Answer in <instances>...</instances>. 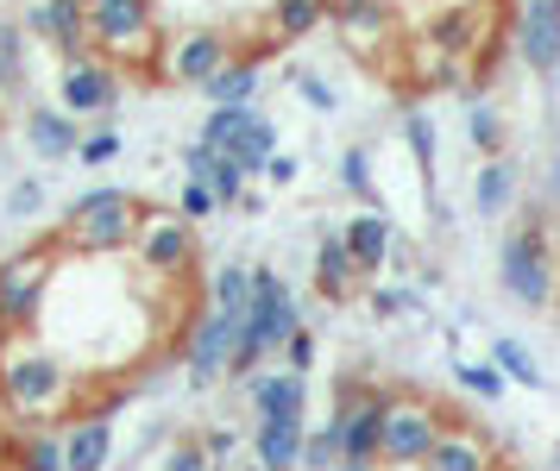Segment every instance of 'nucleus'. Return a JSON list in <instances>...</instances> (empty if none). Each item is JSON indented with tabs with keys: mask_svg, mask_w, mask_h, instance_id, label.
<instances>
[{
	"mask_svg": "<svg viewBox=\"0 0 560 471\" xmlns=\"http://www.w3.org/2000/svg\"><path fill=\"white\" fill-rule=\"evenodd\" d=\"M0 409L13 427H51L82 409V384L57 352L13 340L7 365H0Z\"/></svg>",
	"mask_w": 560,
	"mask_h": 471,
	"instance_id": "nucleus-1",
	"label": "nucleus"
},
{
	"mask_svg": "<svg viewBox=\"0 0 560 471\" xmlns=\"http://www.w3.org/2000/svg\"><path fill=\"white\" fill-rule=\"evenodd\" d=\"M82 25H89V50L107 57L114 70L158 75L164 20H158L152 0H82Z\"/></svg>",
	"mask_w": 560,
	"mask_h": 471,
	"instance_id": "nucleus-2",
	"label": "nucleus"
},
{
	"mask_svg": "<svg viewBox=\"0 0 560 471\" xmlns=\"http://www.w3.org/2000/svg\"><path fill=\"white\" fill-rule=\"evenodd\" d=\"M139 221H145V201L102 182V189H89V196L70 201L63 233H57V251H82V258H114V251H132Z\"/></svg>",
	"mask_w": 560,
	"mask_h": 471,
	"instance_id": "nucleus-3",
	"label": "nucleus"
},
{
	"mask_svg": "<svg viewBox=\"0 0 560 471\" xmlns=\"http://www.w3.org/2000/svg\"><path fill=\"white\" fill-rule=\"evenodd\" d=\"M555 251H548V226L541 221H523L516 233L504 239L498 251V283H504L510 302H523V308H548L555 302Z\"/></svg>",
	"mask_w": 560,
	"mask_h": 471,
	"instance_id": "nucleus-4",
	"label": "nucleus"
},
{
	"mask_svg": "<svg viewBox=\"0 0 560 471\" xmlns=\"http://www.w3.org/2000/svg\"><path fill=\"white\" fill-rule=\"evenodd\" d=\"M51 283H57V239H38V246L0 258V321L13 333H26L38 321L45 296H51Z\"/></svg>",
	"mask_w": 560,
	"mask_h": 471,
	"instance_id": "nucleus-5",
	"label": "nucleus"
},
{
	"mask_svg": "<svg viewBox=\"0 0 560 471\" xmlns=\"http://www.w3.org/2000/svg\"><path fill=\"white\" fill-rule=\"evenodd\" d=\"M447 409L429 397H390V409H384V434H378V466H422L434 452V440L447 434Z\"/></svg>",
	"mask_w": 560,
	"mask_h": 471,
	"instance_id": "nucleus-6",
	"label": "nucleus"
},
{
	"mask_svg": "<svg viewBox=\"0 0 560 471\" xmlns=\"http://www.w3.org/2000/svg\"><path fill=\"white\" fill-rule=\"evenodd\" d=\"M233 57H240V38H233V25H183L164 38V57H158V75L164 82H214V75L228 70Z\"/></svg>",
	"mask_w": 560,
	"mask_h": 471,
	"instance_id": "nucleus-7",
	"label": "nucleus"
},
{
	"mask_svg": "<svg viewBox=\"0 0 560 471\" xmlns=\"http://www.w3.org/2000/svg\"><path fill=\"white\" fill-rule=\"evenodd\" d=\"M384 409H390V390L359 384V377L340 384V402H334V415H328V422L340 427V466H378Z\"/></svg>",
	"mask_w": 560,
	"mask_h": 471,
	"instance_id": "nucleus-8",
	"label": "nucleus"
},
{
	"mask_svg": "<svg viewBox=\"0 0 560 471\" xmlns=\"http://www.w3.org/2000/svg\"><path fill=\"white\" fill-rule=\"evenodd\" d=\"M132 258L139 271L158 276V283H177V276L196 271V226L183 214H164V208H145V221L132 233Z\"/></svg>",
	"mask_w": 560,
	"mask_h": 471,
	"instance_id": "nucleus-9",
	"label": "nucleus"
},
{
	"mask_svg": "<svg viewBox=\"0 0 560 471\" xmlns=\"http://www.w3.org/2000/svg\"><path fill=\"white\" fill-rule=\"evenodd\" d=\"M328 25L340 32V45L353 50L359 63H390V50L404 45V20L384 0H347V7L328 13Z\"/></svg>",
	"mask_w": 560,
	"mask_h": 471,
	"instance_id": "nucleus-10",
	"label": "nucleus"
},
{
	"mask_svg": "<svg viewBox=\"0 0 560 471\" xmlns=\"http://www.w3.org/2000/svg\"><path fill=\"white\" fill-rule=\"evenodd\" d=\"M114 101H120V70H114L107 57H95V50L63 57V70H57V107H63L70 120L114 114Z\"/></svg>",
	"mask_w": 560,
	"mask_h": 471,
	"instance_id": "nucleus-11",
	"label": "nucleus"
},
{
	"mask_svg": "<svg viewBox=\"0 0 560 471\" xmlns=\"http://www.w3.org/2000/svg\"><path fill=\"white\" fill-rule=\"evenodd\" d=\"M240 321L246 315H228V308H208L202 321H196V333H189V346H183V372H189V384H221L233 365V340H240Z\"/></svg>",
	"mask_w": 560,
	"mask_h": 471,
	"instance_id": "nucleus-12",
	"label": "nucleus"
},
{
	"mask_svg": "<svg viewBox=\"0 0 560 471\" xmlns=\"http://www.w3.org/2000/svg\"><path fill=\"white\" fill-rule=\"evenodd\" d=\"M253 427H308V384L296 372H265L246 384Z\"/></svg>",
	"mask_w": 560,
	"mask_h": 471,
	"instance_id": "nucleus-13",
	"label": "nucleus"
},
{
	"mask_svg": "<svg viewBox=\"0 0 560 471\" xmlns=\"http://www.w3.org/2000/svg\"><path fill=\"white\" fill-rule=\"evenodd\" d=\"M516 57L535 75H560V0H523L516 7Z\"/></svg>",
	"mask_w": 560,
	"mask_h": 471,
	"instance_id": "nucleus-14",
	"label": "nucleus"
},
{
	"mask_svg": "<svg viewBox=\"0 0 560 471\" xmlns=\"http://www.w3.org/2000/svg\"><path fill=\"white\" fill-rule=\"evenodd\" d=\"M340 246L353 258L359 276H378L390 264V251H397V233H390V214L384 208H353L347 226H340Z\"/></svg>",
	"mask_w": 560,
	"mask_h": 471,
	"instance_id": "nucleus-15",
	"label": "nucleus"
},
{
	"mask_svg": "<svg viewBox=\"0 0 560 471\" xmlns=\"http://www.w3.org/2000/svg\"><path fill=\"white\" fill-rule=\"evenodd\" d=\"M32 38H45L57 57H82L89 50V25H82V0H32L26 20H20Z\"/></svg>",
	"mask_w": 560,
	"mask_h": 471,
	"instance_id": "nucleus-16",
	"label": "nucleus"
},
{
	"mask_svg": "<svg viewBox=\"0 0 560 471\" xmlns=\"http://www.w3.org/2000/svg\"><path fill=\"white\" fill-rule=\"evenodd\" d=\"M491 25H498V20H491V7L466 0V7H447L441 20H429V38L447 50L454 63H479V45L491 38Z\"/></svg>",
	"mask_w": 560,
	"mask_h": 471,
	"instance_id": "nucleus-17",
	"label": "nucleus"
},
{
	"mask_svg": "<svg viewBox=\"0 0 560 471\" xmlns=\"http://www.w3.org/2000/svg\"><path fill=\"white\" fill-rule=\"evenodd\" d=\"M114 466V422L107 409H82L63 427V471H107Z\"/></svg>",
	"mask_w": 560,
	"mask_h": 471,
	"instance_id": "nucleus-18",
	"label": "nucleus"
},
{
	"mask_svg": "<svg viewBox=\"0 0 560 471\" xmlns=\"http://www.w3.org/2000/svg\"><path fill=\"white\" fill-rule=\"evenodd\" d=\"M429 471H498V447H491V434H479V427H447L441 440H434V452L422 459Z\"/></svg>",
	"mask_w": 560,
	"mask_h": 471,
	"instance_id": "nucleus-19",
	"label": "nucleus"
},
{
	"mask_svg": "<svg viewBox=\"0 0 560 471\" xmlns=\"http://www.w3.org/2000/svg\"><path fill=\"white\" fill-rule=\"evenodd\" d=\"M523 196V170H516V157H485L479 176H472V208H479V221H504L510 208Z\"/></svg>",
	"mask_w": 560,
	"mask_h": 471,
	"instance_id": "nucleus-20",
	"label": "nucleus"
},
{
	"mask_svg": "<svg viewBox=\"0 0 560 471\" xmlns=\"http://www.w3.org/2000/svg\"><path fill=\"white\" fill-rule=\"evenodd\" d=\"M208 107H258V89H265V50H240L228 70L202 82Z\"/></svg>",
	"mask_w": 560,
	"mask_h": 471,
	"instance_id": "nucleus-21",
	"label": "nucleus"
},
{
	"mask_svg": "<svg viewBox=\"0 0 560 471\" xmlns=\"http://www.w3.org/2000/svg\"><path fill=\"white\" fill-rule=\"evenodd\" d=\"M26 145H32V157H45V164H57V157H77L82 120H70L63 107H32V114H26Z\"/></svg>",
	"mask_w": 560,
	"mask_h": 471,
	"instance_id": "nucleus-22",
	"label": "nucleus"
},
{
	"mask_svg": "<svg viewBox=\"0 0 560 471\" xmlns=\"http://www.w3.org/2000/svg\"><path fill=\"white\" fill-rule=\"evenodd\" d=\"M359 283H365V276L353 271V258H347V246H340V233H322V239H315V296L322 302H353Z\"/></svg>",
	"mask_w": 560,
	"mask_h": 471,
	"instance_id": "nucleus-23",
	"label": "nucleus"
},
{
	"mask_svg": "<svg viewBox=\"0 0 560 471\" xmlns=\"http://www.w3.org/2000/svg\"><path fill=\"white\" fill-rule=\"evenodd\" d=\"M278 151H283L278 120H271V114H258V107H253V120H246L240 132H233V145L221 151V157H233V164L246 170V182H258V176H265V164H271Z\"/></svg>",
	"mask_w": 560,
	"mask_h": 471,
	"instance_id": "nucleus-24",
	"label": "nucleus"
},
{
	"mask_svg": "<svg viewBox=\"0 0 560 471\" xmlns=\"http://www.w3.org/2000/svg\"><path fill=\"white\" fill-rule=\"evenodd\" d=\"M7 471H63V434L7 422Z\"/></svg>",
	"mask_w": 560,
	"mask_h": 471,
	"instance_id": "nucleus-25",
	"label": "nucleus"
},
{
	"mask_svg": "<svg viewBox=\"0 0 560 471\" xmlns=\"http://www.w3.org/2000/svg\"><path fill=\"white\" fill-rule=\"evenodd\" d=\"M328 0H271V13H265V32H271V45H296V38H308V32H322L328 25Z\"/></svg>",
	"mask_w": 560,
	"mask_h": 471,
	"instance_id": "nucleus-26",
	"label": "nucleus"
},
{
	"mask_svg": "<svg viewBox=\"0 0 560 471\" xmlns=\"http://www.w3.org/2000/svg\"><path fill=\"white\" fill-rule=\"evenodd\" d=\"M308 427H253V466L258 471H303Z\"/></svg>",
	"mask_w": 560,
	"mask_h": 471,
	"instance_id": "nucleus-27",
	"label": "nucleus"
},
{
	"mask_svg": "<svg viewBox=\"0 0 560 471\" xmlns=\"http://www.w3.org/2000/svg\"><path fill=\"white\" fill-rule=\"evenodd\" d=\"M491 365L504 372V384H523V390H548V372L535 365V352L523 346V340H510V333H498V340H491Z\"/></svg>",
	"mask_w": 560,
	"mask_h": 471,
	"instance_id": "nucleus-28",
	"label": "nucleus"
},
{
	"mask_svg": "<svg viewBox=\"0 0 560 471\" xmlns=\"http://www.w3.org/2000/svg\"><path fill=\"white\" fill-rule=\"evenodd\" d=\"M26 89V25L0 20V101Z\"/></svg>",
	"mask_w": 560,
	"mask_h": 471,
	"instance_id": "nucleus-29",
	"label": "nucleus"
},
{
	"mask_svg": "<svg viewBox=\"0 0 560 471\" xmlns=\"http://www.w3.org/2000/svg\"><path fill=\"white\" fill-rule=\"evenodd\" d=\"M466 139H472L479 157H504V151H510V120L491 107V101H479V107L466 114Z\"/></svg>",
	"mask_w": 560,
	"mask_h": 471,
	"instance_id": "nucleus-30",
	"label": "nucleus"
},
{
	"mask_svg": "<svg viewBox=\"0 0 560 471\" xmlns=\"http://www.w3.org/2000/svg\"><path fill=\"white\" fill-rule=\"evenodd\" d=\"M340 189H347L359 208H378V176H372V151L365 145L340 151Z\"/></svg>",
	"mask_w": 560,
	"mask_h": 471,
	"instance_id": "nucleus-31",
	"label": "nucleus"
},
{
	"mask_svg": "<svg viewBox=\"0 0 560 471\" xmlns=\"http://www.w3.org/2000/svg\"><path fill=\"white\" fill-rule=\"evenodd\" d=\"M404 145L416 151V170L434 182V164H441V139H434V114H429V107H409V114H404Z\"/></svg>",
	"mask_w": 560,
	"mask_h": 471,
	"instance_id": "nucleus-32",
	"label": "nucleus"
},
{
	"mask_svg": "<svg viewBox=\"0 0 560 471\" xmlns=\"http://www.w3.org/2000/svg\"><path fill=\"white\" fill-rule=\"evenodd\" d=\"M454 384H459L472 402H504V390H510L504 372H498L491 358H459V365H454Z\"/></svg>",
	"mask_w": 560,
	"mask_h": 471,
	"instance_id": "nucleus-33",
	"label": "nucleus"
},
{
	"mask_svg": "<svg viewBox=\"0 0 560 471\" xmlns=\"http://www.w3.org/2000/svg\"><path fill=\"white\" fill-rule=\"evenodd\" d=\"M246 296H253V264H221V271H214V283H208V308L246 315Z\"/></svg>",
	"mask_w": 560,
	"mask_h": 471,
	"instance_id": "nucleus-34",
	"label": "nucleus"
},
{
	"mask_svg": "<svg viewBox=\"0 0 560 471\" xmlns=\"http://www.w3.org/2000/svg\"><path fill=\"white\" fill-rule=\"evenodd\" d=\"M202 182H208V189H214V201H221V214H228V208H240V196H246V189H253V182H246V170H240V164H233V157H221V151H214V157H208Z\"/></svg>",
	"mask_w": 560,
	"mask_h": 471,
	"instance_id": "nucleus-35",
	"label": "nucleus"
},
{
	"mask_svg": "<svg viewBox=\"0 0 560 471\" xmlns=\"http://www.w3.org/2000/svg\"><path fill=\"white\" fill-rule=\"evenodd\" d=\"M253 120V107H208V120H202V132H196V145H208V151H228L233 145V132Z\"/></svg>",
	"mask_w": 560,
	"mask_h": 471,
	"instance_id": "nucleus-36",
	"label": "nucleus"
},
{
	"mask_svg": "<svg viewBox=\"0 0 560 471\" xmlns=\"http://www.w3.org/2000/svg\"><path fill=\"white\" fill-rule=\"evenodd\" d=\"M340 466V427L322 422L315 434H303V471H334Z\"/></svg>",
	"mask_w": 560,
	"mask_h": 471,
	"instance_id": "nucleus-37",
	"label": "nucleus"
},
{
	"mask_svg": "<svg viewBox=\"0 0 560 471\" xmlns=\"http://www.w3.org/2000/svg\"><path fill=\"white\" fill-rule=\"evenodd\" d=\"M290 89H296V101H308L315 114H334V107H340V89H334L322 70H290Z\"/></svg>",
	"mask_w": 560,
	"mask_h": 471,
	"instance_id": "nucleus-38",
	"label": "nucleus"
},
{
	"mask_svg": "<svg viewBox=\"0 0 560 471\" xmlns=\"http://www.w3.org/2000/svg\"><path fill=\"white\" fill-rule=\"evenodd\" d=\"M38 214H45V182L38 176H20L7 189V221H38Z\"/></svg>",
	"mask_w": 560,
	"mask_h": 471,
	"instance_id": "nucleus-39",
	"label": "nucleus"
},
{
	"mask_svg": "<svg viewBox=\"0 0 560 471\" xmlns=\"http://www.w3.org/2000/svg\"><path fill=\"white\" fill-rule=\"evenodd\" d=\"M177 214H183L189 226H196V221H214V214H221V201H214V189H208V182H189V176H183Z\"/></svg>",
	"mask_w": 560,
	"mask_h": 471,
	"instance_id": "nucleus-40",
	"label": "nucleus"
},
{
	"mask_svg": "<svg viewBox=\"0 0 560 471\" xmlns=\"http://www.w3.org/2000/svg\"><path fill=\"white\" fill-rule=\"evenodd\" d=\"M77 157L89 164V170H102V164H114V157H120V132H114V126H102V132H82Z\"/></svg>",
	"mask_w": 560,
	"mask_h": 471,
	"instance_id": "nucleus-41",
	"label": "nucleus"
},
{
	"mask_svg": "<svg viewBox=\"0 0 560 471\" xmlns=\"http://www.w3.org/2000/svg\"><path fill=\"white\" fill-rule=\"evenodd\" d=\"M422 302H416V290H372V315L378 321H397V315H416Z\"/></svg>",
	"mask_w": 560,
	"mask_h": 471,
	"instance_id": "nucleus-42",
	"label": "nucleus"
},
{
	"mask_svg": "<svg viewBox=\"0 0 560 471\" xmlns=\"http://www.w3.org/2000/svg\"><path fill=\"white\" fill-rule=\"evenodd\" d=\"M164 471H214V459H208L202 440H177V447L164 452Z\"/></svg>",
	"mask_w": 560,
	"mask_h": 471,
	"instance_id": "nucleus-43",
	"label": "nucleus"
},
{
	"mask_svg": "<svg viewBox=\"0 0 560 471\" xmlns=\"http://www.w3.org/2000/svg\"><path fill=\"white\" fill-rule=\"evenodd\" d=\"M315 333H308V327H296V333H290V340H283V358H290V372L303 377V372H315Z\"/></svg>",
	"mask_w": 560,
	"mask_h": 471,
	"instance_id": "nucleus-44",
	"label": "nucleus"
},
{
	"mask_svg": "<svg viewBox=\"0 0 560 471\" xmlns=\"http://www.w3.org/2000/svg\"><path fill=\"white\" fill-rule=\"evenodd\" d=\"M296 176H303V164H296V157H290V151H278V157H271V164H265V182H278V189H290V182H296Z\"/></svg>",
	"mask_w": 560,
	"mask_h": 471,
	"instance_id": "nucleus-45",
	"label": "nucleus"
},
{
	"mask_svg": "<svg viewBox=\"0 0 560 471\" xmlns=\"http://www.w3.org/2000/svg\"><path fill=\"white\" fill-rule=\"evenodd\" d=\"M13 340H20V333H13V327L0 321V365H7V352H13Z\"/></svg>",
	"mask_w": 560,
	"mask_h": 471,
	"instance_id": "nucleus-46",
	"label": "nucleus"
},
{
	"mask_svg": "<svg viewBox=\"0 0 560 471\" xmlns=\"http://www.w3.org/2000/svg\"><path fill=\"white\" fill-rule=\"evenodd\" d=\"M548 196L560 201V151H555V164H548Z\"/></svg>",
	"mask_w": 560,
	"mask_h": 471,
	"instance_id": "nucleus-47",
	"label": "nucleus"
},
{
	"mask_svg": "<svg viewBox=\"0 0 560 471\" xmlns=\"http://www.w3.org/2000/svg\"><path fill=\"white\" fill-rule=\"evenodd\" d=\"M0 471H7V409H0Z\"/></svg>",
	"mask_w": 560,
	"mask_h": 471,
	"instance_id": "nucleus-48",
	"label": "nucleus"
},
{
	"mask_svg": "<svg viewBox=\"0 0 560 471\" xmlns=\"http://www.w3.org/2000/svg\"><path fill=\"white\" fill-rule=\"evenodd\" d=\"M378 471H429V466H378Z\"/></svg>",
	"mask_w": 560,
	"mask_h": 471,
	"instance_id": "nucleus-49",
	"label": "nucleus"
},
{
	"mask_svg": "<svg viewBox=\"0 0 560 471\" xmlns=\"http://www.w3.org/2000/svg\"><path fill=\"white\" fill-rule=\"evenodd\" d=\"M510 471H541V466H510Z\"/></svg>",
	"mask_w": 560,
	"mask_h": 471,
	"instance_id": "nucleus-50",
	"label": "nucleus"
},
{
	"mask_svg": "<svg viewBox=\"0 0 560 471\" xmlns=\"http://www.w3.org/2000/svg\"><path fill=\"white\" fill-rule=\"evenodd\" d=\"M328 7H347V0H328Z\"/></svg>",
	"mask_w": 560,
	"mask_h": 471,
	"instance_id": "nucleus-51",
	"label": "nucleus"
}]
</instances>
